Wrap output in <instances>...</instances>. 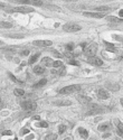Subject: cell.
Segmentation results:
<instances>
[{
    "instance_id": "6da1fadb",
    "label": "cell",
    "mask_w": 123,
    "mask_h": 140,
    "mask_svg": "<svg viewBox=\"0 0 123 140\" xmlns=\"http://www.w3.org/2000/svg\"><path fill=\"white\" fill-rule=\"evenodd\" d=\"M82 89V86L79 84H73V85H68V86H65V88L61 89L58 91L59 94H71V93H74L76 91H79Z\"/></svg>"
},
{
    "instance_id": "7a4b0ae2",
    "label": "cell",
    "mask_w": 123,
    "mask_h": 140,
    "mask_svg": "<svg viewBox=\"0 0 123 140\" xmlns=\"http://www.w3.org/2000/svg\"><path fill=\"white\" fill-rule=\"evenodd\" d=\"M21 108H23V110L27 111V112H31V111L36 110L37 103L33 100H27V101H25V102H21Z\"/></svg>"
},
{
    "instance_id": "3957f363",
    "label": "cell",
    "mask_w": 123,
    "mask_h": 140,
    "mask_svg": "<svg viewBox=\"0 0 123 140\" xmlns=\"http://www.w3.org/2000/svg\"><path fill=\"white\" fill-rule=\"evenodd\" d=\"M81 28H82L81 26L77 25L75 23H67L63 26V29L65 31H67V33H75V31L81 30Z\"/></svg>"
},
{
    "instance_id": "277c9868",
    "label": "cell",
    "mask_w": 123,
    "mask_h": 140,
    "mask_svg": "<svg viewBox=\"0 0 123 140\" xmlns=\"http://www.w3.org/2000/svg\"><path fill=\"white\" fill-rule=\"evenodd\" d=\"M97 52V45L96 44H90L87 45L85 48H84V54L86 55L87 57H92V56H95V53Z\"/></svg>"
},
{
    "instance_id": "5b68a950",
    "label": "cell",
    "mask_w": 123,
    "mask_h": 140,
    "mask_svg": "<svg viewBox=\"0 0 123 140\" xmlns=\"http://www.w3.org/2000/svg\"><path fill=\"white\" fill-rule=\"evenodd\" d=\"M10 1L19 2V4H25V5H31V6H36V7L43 6L42 0H10Z\"/></svg>"
},
{
    "instance_id": "8992f818",
    "label": "cell",
    "mask_w": 123,
    "mask_h": 140,
    "mask_svg": "<svg viewBox=\"0 0 123 140\" xmlns=\"http://www.w3.org/2000/svg\"><path fill=\"white\" fill-rule=\"evenodd\" d=\"M11 13H23V14H27V13H33L34 8H28V7H16V8L11 9Z\"/></svg>"
},
{
    "instance_id": "52a82bcc",
    "label": "cell",
    "mask_w": 123,
    "mask_h": 140,
    "mask_svg": "<svg viewBox=\"0 0 123 140\" xmlns=\"http://www.w3.org/2000/svg\"><path fill=\"white\" fill-rule=\"evenodd\" d=\"M83 15L85 17H90V18H103V17H105V14L104 13H91V11H85V13H83Z\"/></svg>"
},
{
    "instance_id": "ba28073f",
    "label": "cell",
    "mask_w": 123,
    "mask_h": 140,
    "mask_svg": "<svg viewBox=\"0 0 123 140\" xmlns=\"http://www.w3.org/2000/svg\"><path fill=\"white\" fill-rule=\"evenodd\" d=\"M33 44L35 46H39V47H48V46H52L53 42L52 40H35Z\"/></svg>"
},
{
    "instance_id": "9c48e42d",
    "label": "cell",
    "mask_w": 123,
    "mask_h": 140,
    "mask_svg": "<svg viewBox=\"0 0 123 140\" xmlns=\"http://www.w3.org/2000/svg\"><path fill=\"white\" fill-rule=\"evenodd\" d=\"M87 62L90 63V64H92V65H95V66H102L103 65V61L101 58H98V57H96V56L88 57Z\"/></svg>"
},
{
    "instance_id": "30bf717a",
    "label": "cell",
    "mask_w": 123,
    "mask_h": 140,
    "mask_svg": "<svg viewBox=\"0 0 123 140\" xmlns=\"http://www.w3.org/2000/svg\"><path fill=\"white\" fill-rule=\"evenodd\" d=\"M97 96L100 99H102V100H106V99L110 98V93H108V91H106L105 89H98Z\"/></svg>"
},
{
    "instance_id": "8fae6325",
    "label": "cell",
    "mask_w": 123,
    "mask_h": 140,
    "mask_svg": "<svg viewBox=\"0 0 123 140\" xmlns=\"http://www.w3.org/2000/svg\"><path fill=\"white\" fill-rule=\"evenodd\" d=\"M77 101L84 105H87V104H90V102H91V98L85 96V95H78L77 96Z\"/></svg>"
},
{
    "instance_id": "7c38bea8",
    "label": "cell",
    "mask_w": 123,
    "mask_h": 140,
    "mask_svg": "<svg viewBox=\"0 0 123 140\" xmlns=\"http://www.w3.org/2000/svg\"><path fill=\"white\" fill-rule=\"evenodd\" d=\"M105 111H106L105 109H103V108L98 107V108H96V109L90 110L87 113H86V114H87V115H92V114H101V113H104Z\"/></svg>"
},
{
    "instance_id": "4fadbf2b",
    "label": "cell",
    "mask_w": 123,
    "mask_h": 140,
    "mask_svg": "<svg viewBox=\"0 0 123 140\" xmlns=\"http://www.w3.org/2000/svg\"><path fill=\"white\" fill-rule=\"evenodd\" d=\"M42 62H43V64H45V66L52 67L53 65H54V62H55V61H53V59L49 58V57H44V58L42 59Z\"/></svg>"
},
{
    "instance_id": "5bb4252c",
    "label": "cell",
    "mask_w": 123,
    "mask_h": 140,
    "mask_svg": "<svg viewBox=\"0 0 123 140\" xmlns=\"http://www.w3.org/2000/svg\"><path fill=\"white\" fill-rule=\"evenodd\" d=\"M113 8H111V7H107V6H101V7H97L96 8V11L97 13H104V11H112Z\"/></svg>"
},
{
    "instance_id": "9a60e30c",
    "label": "cell",
    "mask_w": 123,
    "mask_h": 140,
    "mask_svg": "<svg viewBox=\"0 0 123 140\" xmlns=\"http://www.w3.org/2000/svg\"><path fill=\"white\" fill-rule=\"evenodd\" d=\"M78 133L81 134V137L83 139L88 138V132H87V130H85L84 128H78Z\"/></svg>"
},
{
    "instance_id": "2e32d148",
    "label": "cell",
    "mask_w": 123,
    "mask_h": 140,
    "mask_svg": "<svg viewBox=\"0 0 123 140\" xmlns=\"http://www.w3.org/2000/svg\"><path fill=\"white\" fill-rule=\"evenodd\" d=\"M105 48L108 50V52L111 53H116V48L113 44H111V43H106L105 42Z\"/></svg>"
},
{
    "instance_id": "e0dca14e",
    "label": "cell",
    "mask_w": 123,
    "mask_h": 140,
    "mask_svg": "<svg viewBox=\"0 0 123 140\" xmlns=\"http://www.w3.org/2000/svg\"><path fill=\"white\" fill-rule=\"evenodd\" d=\"M55 105H58V107H62V105H71L72 102L67 100H63V101H55L54 102Z\"/></svg>"
},
{
    "instance_id": "ac0fdd59",
    "label": "cell",
    "mask_w": 123,
    "mask_h": 140,
    "mask_svg": "<svg viewBox=\"0 0 123 140\" xmlns=\"http://www.w3.org/2000/svg\"><path fill=\"white\" fill-rule=\"evenodd\" d=\"M47 83V80L46 79H42L40 80L39 82H38V83H36V84H34V86L33 88L34 89H38V88H42V86H44L45 84Z\"/></svg>"
},
{
    "instance_id": "d6986e66",
    "label": "cell",
    "mask_w": 123,
    "mask_h": 140,
    "mask_svg": "<svg viewBox=\"0 0 123 140\" xmlns=\"http://www.w3.org/2000/svg\"><path fill=\"white\" fill-rule=\"evenodd\" d=\"M106 86L107 88H110L112 91H117L120 89V86L117 85V84H112L111 82H106Z\"/></svg>"
},
{
    "instance_id": "ffe728a7",
    "label": "cell",
    "mask_w": 123,
    "mask_h": 140,
    "mask_svg": "<svg viewBox=\"0 0 123 140\" xmlns=\"http://www.w3.org/2000/svg\"><path fill=\"white\" fill-rule=\"evenodd\" d=\"M34 73H35V74H44L45 73V69L43 68L42 66H35V67H34Z\"/></svg>"
},
{
    "instance_id": "44dd1931",
    "label": "cell",
    "mask_w": 123,
    "mask_h": 140,
    "mask_svg": "<svg viewBox=\"0 0 123 140\" xmlns=\"http://www.w3.org/2000/svg\"><path fill=\"white\" fill-rule=\"evenodd\" d=\"M40 56V53H37V54H35V55H33V56L29 58V61H28V63L29 64H34L35 62H37V59H38V57Z\"/></svg>"
},
{
    "instance_id": "7402d4cb",
    "label": "cell",
    "mask_w": 123,
    "mask_h": 140,
    "mask_svg": "<svg viewBox=\"0 0 123 140\" xmlns=\"http://www.w3.org/2000/svg\"><path fill=\"white\" fill-rule=\"evenodd\" d=\"M106 19L108 21H113V23H120V21H123V20H121V19L116 18V17H113V16H107Z\"/></svg>"
},
{
    "instance_id": "603a6c76",
    "label": "cell",
    "mask_w": 123,
    "mask_h": 140,
    "mask_svg": "<svg viewBox=\"0 0 123 140\" xmlns=\"http://www.w3.org/2000/svg\"><path fill=\"white\" fill-rule=\"evenodd\" d=\"M14 93H15V95H17V96H23V95H25V91L21 90V89H16V90L14 91Z\"/></svg>"
},
{
    "instance_id": "cb8c5ba5",
    "label": "cell",
    "mask_w": 123,
    "mask_h": 140,
    "mask_svg": "<svg viewBox=\"0 0 123 140\" xmlns=\"http://www.w3.org/2000/svg\"><path fill=\"white\" fill-rule=\"evenodd\" d=\"M57 139V134L56 133H49L45 137V140H56Z\"/></svg>"
},
{
    "instance_id": "d4e9b609",
    "label": "cell",
    "mask_w": 123,
    "mask_h": 140,
    "mask_svg": "<svg viewBox=\"0 0 123 140\" xmlns=\"http://www.w3.org/2000/svg\"><path fill=\"white\" fill-rule=\"evenodd\" d=\"M1 28H11L13 27V25H11L10 23H6V21H1Z\"/></svg>"
},
{
    "instance_id": "484cf974",
    "label": "cell",
    "mask_w": 123,
    "mask_h": 140,
    "mask_svg": "<svg viewBox=\"0 0 123 140\" xmlns=\"http://www.w3.org/2000/svg\"><path fill=\"white\" fill-rule=\"evenodd\" d=\"M57 74H58V75H65V74H66V67L65 66H62L61 67V69H59L58 72H57Z\"/></svg>"
},
{
    "instance_id": "4316f807",
    "label": "cell",
    "mask_w": 123,
    "mask_h": 140,
    "mask_svg": "<svg viewBox=\"0 0 123 140\" xmlns=\"http://www.w3.org/2000/svg\"><path fill=\"white\" fill-rule=\"evenodd\" d=\"M108 129V124H102L98 125V131H105V130Z\"/></svg>"
},
{
    "instance_id": "83f0119b",
    "label": "cell",
    "mask_w": 123,
    "mask_h": 140,
    "mask_svg": "<svg viewBox=\"0 0 123 140\" xmlns=\"http://www.w3.org/2000/svg\"><path fill=\"white\" fill-rule=\"evenodd\" d=\"M65 131H66V125L61 124V125L58 127V132H59V133H64Z\"/></svg>"
},
{
    "instance_id": "f1b7e54d",
    "label": "cell",
    "mask_w": 123,
    "mask_h": 140,
    "mask_svg": "<svg viewBox=\"0 0 123 140\" xmlns=\"http://www.w3.org/2000/svg\"><path fill=\"white\" fill-rule=\"evenodd\" d=\"M62 66H63V62L61 61H55L54 65H53V67H62Z\"/></svg>"
},
{
    "instance_id": "f546056e",
    "label": "cell",
    "mask_w": 123,
    "mask_h": 140,
    "mask_svg": "<svg viewBox=\"0 0 123 140\" xmlns=\"http://www.w3.org/2000/svg\"><path fill=\"white\" fill-rule=\"evenodd\" d=\"M66 49L68 50V52L73 50V49H74V44H73V43H69V44H67V45H66Z\"/></svg>"
},
{
    "instance_id": "4dcf8cb0",
    "label": "cell",
    "mask_w": 123,
    "mask_h": 140,
    "mask_svg": "<svg viewBox=\"0 0 123 140\" xmlns=\"http://www.w3.org/2000/svg\"><path fill=\"white\" fill-rule=\"evenodd\" d=\"M38 127H40V128H47L48 127V123H47L46 121H42V122H39Z\"/></svg>"
},
{
    "instance_id": "1f68e13d",
    "label": "cell",
    "mask_w": 123,
    "mask_h": 140,
    "mask_svg": "<svg viewBox=\"0 0 123 140\" xmlns=\"http://www.w3.org/2000/svg\"><path fill=\"white\" fill-rule=\"evenodd\" d=\"M8 75H9V78H10V79H11V80H13V81H14V82H15V83H18V82H19V81H18V80H17V79L15 78V76H14V75H13V74H11V73H8ZM19 83H21V82H19Z\"/></svg>"
},
{
    "instance_id": "d6a6232c",
    "label": "cell",
    "mask_w": 123,
    "mask_h": 140,
    "mask_svg": "<svg viewBox=\"0 0 123 140\" xmlns=\"http://www.w3.org/2000/svg\"><path fill=\"white\" fill-rule=\"evenodd\" d=\"M11 134H13V131H10V130H5L2 132V136H11Z\"/></svg>"
},
{
    "instance_id": "836d02e7",
    "label": "cell",
    "mask_w": 123,
    "mask_h": 140,
    "mask_svg": "<svg viewBox=\"0 0 123 140\" xmlns=\"http://www.w3.org/2000/svg\"><path fill=\"white\" fill-rule=\"evenodd\" d=\"M117 131H120V132L123 133V123H121V122L117 123Z\"/></svg>"
},
{
    "instance_id": "e575fe53",
    "label": "cell",
    "mask_w": 123,
    "mask_h": 140,
    "mask_svg": "<svg viewBox=\"0 0 123 140\" xmlns=\"http://www.w3.org/2000/svg\"><path fill=\"white\" fill-rule=\"evenodd\" d=\"M68 64H71V65H76V66H78V63H77L76 61H74V59H69L68 61Z\"/></svg>"
},
{
    "instance_id": "d590c367",
    "label": "cell",
    "mask_w": 123,
    "mask_h": 140,
    "mask_svg": "<svg viewBox=\"0 0 123 140\" xmlns=\"http://www.w3.org/2000/svg\"><path fill=\"white\" fill-rule=\"evenodd\" d=\"M65 56H66V57H69V58H71V57H72V58H73V57L74 56H75V54H73V53H65Z\"/></svg>"
},
{
    "instance_id": "8d00e7d4",
    "label": "cell",
    "mask_w": 123,
    "mask_h": 140,
    "mask_svg": "<svg viewBox=\"0 0 123 140\" xmlns=\"http://www.w3.org/2000/svg\"><path fill=\"white\" fill-rule=\"evenodd\" d=\"M26 133H29V130H28L27 128H25V129H23L20 131V134H26Z\"/></svg>"
},
{
    "instance_id": "74e56055",
    "label": "cell",
    "mask_w": 123,
    "mask_h": 140,
    "mask_svg": "<svg viewBox=\"0 0 123 140\" xmlns=\"http://www.w3.org/2000/svg\"><path fill=\"white\" fill-rule=\"evenodd\" d=\"M21 54L24 55V56H27V55H29V50H23V53H21Z\"/></svg>"
},
{
    "instance_id": "f35d334b",
    "label": "cell",
    "mask_w": 123,
    "mask_h": 140,
    "mask_svg": "<svg viewBox=\"0 0 123 140\" xmlns=\"http://www.w3.org/2000/svg\"><path fill=\"white\" fill-rule=\"evenodd\" d=\"M39 119H40L39 115H34L33 117V120H39Z\"/></svg>"
},
{
    "instance_id": "ab89813d",
    "label": "cell",
    "mask_w": 123,
    "mask_h": 140,
    "mask_svg": "<svg viewBox=\"0 0 123 140\" xmlns=\"http://www.w3.org/2000/svg\"><path fill=\"white\" fill-rule=\"evenodd\" d=\"M33 138H34V134H29V136H28L26 139H27V140H30V139H33Z\"/></svg>"
},
{
    "instance_id": "60d3db41",
    "label": "cell",
    "mask_w": 123,
    "mask_h": 140,
    "mask_svg": "<svg viewBox=\"0 0 123 140\" xmlns=\"http://www.w3.org/2000/svg\"><path fill=\"white\" fill-rule=\"evenodd\" d=\"M119 16L120 17H123V9H121V10L119 11Z\"/></svg>"
},
{
    "instance_id": "b9f144b4",
    "label": "cell",
    "mask_w": 123,
    "mask_h": 140,
    "mask_svg": "<svg viewBox=\"0 0 123 140\" xmlns=\"http://www.w3.org/2000/svg\"><path fill=\"white\" fill-rule=\"evenodd\" d=\"M120 103H121V105L123 107V98H121V99H120Z\"/></svg>"
},
{
    "instance_id": "7bdbcfd3",
    "label": "cell",
    "mask_w": 123,
    "mask_h": 140,
    "mask_svg": "<svg viewBox=\"0 0 123 140\" xmlns=\"http://www.w3.org/2000/svg\"><path fill=\"white\" fill-rule=\"evenodd\" d=\"M65 140H72L71 138H66V139H65Z\"/></svg>"
},
{
    "instance_id": "ee69618b",
    "label": "cell",
    "mask_w": 123,
    "mask_h": 140,
    "mask_svg": "<svg viewBox=\"0 0 123 140\" xmlns=\"http://www.w3.org/2000/svg\"><path fill=\"white\" fill-rule=\"evenodd\" d=\"M106 1H112V0H106Z\"/></svg>"
},
{
    "instance_id": "f6af8a7d",
    "label": "cell",
    "mask_w": 123,
    "mask_h": 140,
    "mask_svg": "<svg viewBox=\"0 0 123 140\" xmlns=\"http://www.w3.org/2000/svg\"><path fill=\"white\" fill-rule=\"evenodd\" d=\"M115 140H119V139H115Z\"/></svg>"
},
{
    "instance_id": "bcb514c9",
    "label": "cell",
    "mask_w": 123,
    "mask_h": 140,
    "mask_svg": "<svg viewBox=\"0 0 123 140\" xmlns=\"http://www.w3.org/2000/svg\"><path fill=\"white\" fill-rule=\"evenodd\" d=\"M15 140H18V139H15Z\"/></svg>"
}]
</instances>
